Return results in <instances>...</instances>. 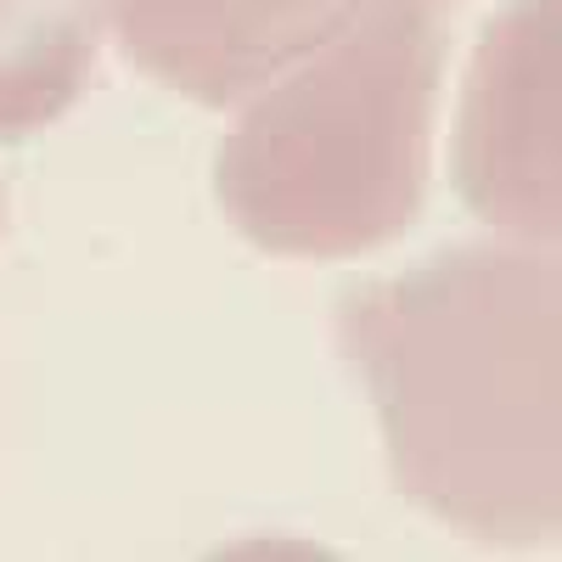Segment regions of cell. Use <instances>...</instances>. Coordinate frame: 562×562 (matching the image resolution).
Listing matches in <instances>:
<instances>
[{"label": "cell", "mask_w": 562, "mask_h": 562, "mask_svg": "<svg viewBox=\"0 0 562 562\" xmlns=\"http://www.w3.org/2000/svg\"><path fill=\"white\" fill-rule=\"evenodd\" d=\"M344 355L400 490L467 540L551 546L562 524V270L551 248L456 243L355 281Z\"/></svg>", "instance_id": "obj_1"}, {"label": "cell", "mask_w": 562, "mask_h": 562, "mask_svg": "<svg viewBox=\"0 0 562 562\" xmlns=\"http://www.w3.org/2000/svg\"><path fill=\"white\" fill-rule=\"evenodd\" d=\"M434 0H355L231 124L214 192L281 259H355L405 237L428 198L445 79Z\"/></svg>", "instance_id": "obj_2"}, {"label": "cell", "mask_w": 562, "mask_h": 562, "mask_svg": "<svg viewBox=\"0 0 562 562\" xmlns=\"http://www.w3.org/2000/svg\"><path fill=\"white\" fill-rule=\"evenodd\" d=\"M562 0H512L467 68L456 192L490 231L557 248L562 231Z\"/></svg>", "instance_id": "obj_3"}, {"label": "cell", "mask_w": 562, "mask_h": 562, "mask_svg": "<svg viewBox=\"0 0 562 562\" xmlns=\"http://www.w3.org/2000/svg\"><path fill=\"white\" fill-rule=\"evenodd\" d=\"M124 57L198 108H243L355 0H102Z\"/></svg>", "instance_id": "obj_4"}, {"label": "cell", "mask_w": 562, "mask_h": 562, "mask_svg": "<svg viewBox=\"0 0 562 562\" xmlns=\"http://www.w3.org/2000/svg\"><path fill=\"white\" fill-rule=\"evenodd\" d=\"M102 0H0V140L57 124L90 85Z\"/></svg>", "instance_id": "obj_5"}, {"label": "cell", "mask_w": 562, "mask_h": 562, "mask_svg": "<svg viewBox=\"0 0 562 562\" xmlns=\"http://www.w3.org/2000/svg\"><path fill=\"white\" fill-rule=\"evenodd\" d=\"M0 225H7V192H0Z\"/></svg>", "instance_id": "obj_6"}]
</instances>
